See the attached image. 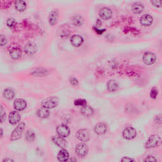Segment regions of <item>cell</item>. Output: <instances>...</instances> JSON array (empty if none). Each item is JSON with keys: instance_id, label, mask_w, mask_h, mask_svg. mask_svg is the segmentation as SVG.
Instances as JSON below:
<instances>
[{"instance_id": "obj_33", "label": "cell", "mask_w": 162, "mask_h": 162, "mask_svg": "<svg viewBox=\"0 0 162 162\" xmlns=\"http://www.w3.org/2000/svg\"><path fill=\"white\" fill-rule=\"evenodd\" d=\"M151 3L157 8H160L162 6L161 0H154V1H151Z\"/></svg>"}, {"instance_id": "obj_39", "label": "cell", "mask_w": 162, "mask_h": 162, "mask_svg": "<svg viewBox=\"0 0 162 162\" xmlns=\"http://www.w3.org/2000/svg\"><path fill=\"white\" fill-rule=\"evenodd\" d=\"M3 162H14V160H13L11 159V158H4V159H3Z\"/></svg>"}, {"instance_id": "obj_1", "label": "cell", "mask_w": 162, "mask_h": 162, "mask_svg": "<svg viewBox=\"0 0 162 162\" xmlns=\"http://www.w3.org/2000/svg\"><path fill=\"white\" fill-rule=\"evenodd\" d=\"M161 143V139L158 134H153L147 140L145 148L147 149H151L159 146Z\"/></svg>"}, {"instance_id": "obj_19", "label": "cell", "mask_w": 162, "mask_h": 162, "mask_svg": "<svg viewBox=\"0 0 162 162\" xmlns=\"http://www.w3.org/2000/svg\"><path fill=\"white\" fill-rule=\"evenodd\" d=\"M106 86H107V89H108V91L115 92L119 88V84L115 80L112 79V80H110L108 81Z\"/></svg>"}, {"instance_id": "obj_34", "label": "cell", "mask_w": 162, "mask_h": 162, "mask_svg": "<svg viewBox=\"0 0 162 162\" xmlns=\"http://www.w3.org/2000/svg\"><path fill=\"white\" fill-rule=\"evenodd\" d=\"M7 39H6V37L4 35L0 36V45H1L2 46H5V45L7 43Z\"/></svg>"}, {"instance_id": "obj_4", "label": "cell", "mask_w": 162, "mask_h": 162, "mask_svg": "<svg viewBox=\"0 0 162 162\" xmlns=\"http://www.w3.org/2000/svg\"><path fill=\"white\" fill-rule=\"evenodd\" d=\"M25 128V124L24 122L21 123L12 132L11 135V141H17L21 138L22 132Z\"/></svg>"}, {"instance_id": "obj_18", "label": "cell", "mask_w": 162, "mask_h": 162, "mask_svg": "<svg viewBox=\"0 0 162 162\" xmlns=\"http://www.w3.org/2000/svg\"><path fill=\"white\" fill-rule=\"evenodd\" d=\"M57 158L60 162H66L69 158V153L66 150L63 149L58 153Z\"/></svg>"}, {"instance_id": "obj_9", "label": "cell", "mask_w": 162, "mask_h": 162, "mask_svg": "<svg viewBox=\"0 0 162 162\" xmlns=\"http://www.w3.org/2000/svg\"><path fill=\"white\" fill-rule=\"evenodd\" d=\"M139 22H140L141 25H142V26L148 27V26H150V25L153 24V18L150 15L145 14L142 15L140 18Z\"/></svg>"}, {"instance_id": "obj_3", "label": "cell", "mask_w": 162, "mask_h": 162, "mask_svg": "<svg viewBox=\"0 0 162 162\" xmlns=\"http://www.w3.org/2000/svg\"><path fill=\"white\" fill-rule=\"evenodd\" d=\"M142 60L147 65H151L157 61V56L151 51H146L142 56Z\"/></svg>"}, {"instance_id": "obj_21", "label": "cell", "mask_w": 162, "mask_h": 162, "mask_svg": "<svg viewBox=\"0 0 162 162\" xmlns=\"http://www.w3.org/2000/svg\"><path fill=\"white\" fill-rule=\"evenodd\" d=\"M10 55L12 59L17 60L20 58L22 56V51L18 48H14L10 51Z\"/></svg>"}, {"instance_id": "obj_40", "label": "cell", "mask_w": 162, "mask_h": 162, "mask_svg": "<svg viewBox=\"0 0 162 162\" xmlns=\"http://www.w3.org/2000/svg\"><path fill=\"white\" fill-rule=\"evenodd\" d=\"M66 162H77V160L74 158H70Z\"/></svg>"}, {"instance_id": "obj_23", "label": "cell", "mask_w": 162, "mask_h": 162, "mask_svg": "<svg viewBox=\"0 0 162 162\" xmlns=\"http://www.w3.org/2000/svg\"><path fill=\"white\" fill-rule=\"evenodd\" d=\"M81 113L84 115V116H92L94 113V110L93 109L88 106V105H85V106H84L81 108Z\"/></svg>"}, {"instance_id": "obj_31", "label": "cell", "mask_w": 162, "mask_h": 162, "mask_svg": "<svg viewBox=\"0 0 162 162\" xmlns=\"http://www.w3.org/2000/svg\"><path fill=\"white\" fill-rule=\"evenodd\" d=\"M158 90L155 88V87H153V89H151V92H150V96L151 98H153V99H156L157 96H158Z\"/></svg>"}, {"instance_id": "obj_6", "label": "cell", "mask_w": 162, "mask_h": 162, "mask_svg": "<svg viewBox=\"0 0 162 162\" xmlns=\"http://www.w3.org/2000/svg\"><path fill=\"white\" fill-rule=\"evenodd\" d=\"M76 137L79 140L82 142H87L89 140L90 135L87 129H82L77 131L76 134Z\"/></svg>"}, {"instance_id": "obj_15", "label": "cell", "mask_w": 162, "mask_h": 162, "mask_svg": "<svg viewBox=\"0 0 162 162\" xmlns=\"http://www.w3.org/2000/svg\"><path fill=\"white\" fill-rule=\"evenodd\" d=\"M84 42L83 37L80 35H74L70 39V43L74 47H79Z\"/></svg>"}, {"instance_id": "obj_26", "label": "cell", "mask_w": 162, "mask_h": 162, "mask_svg": "<svg viewBox=\"0 0 162 162\" xmlns=\"http://www.w3.org/2000/svg\"><path fill=\"white\" fill-rule=\"evenodd\" d=\"M72 22L75 26H81L84 22V19L80 15H75L72 18Z\"/></svg>"}, {"instance_id": "obj_11", "label": "cell", "mask_w": 162, "mask_h": 162, "mask_svg": "<svg viewBox=\"0 0 162 162\" xmlns=\"http://www.w3.org/2000/svg\"><path fill=\"white\" fill-rule=\"evenodd\" d=\"M21 115L17 112H15V111L11 112L9 114L8 120L10 124L12 125L17 124V123H18L21 121Z\"/></svg>"}, {"instance_id": "obj_36", "label": "cell", "mask_w": 162, "mask_h": 162, "mask_svg": "<svg viewBox=\"0 0 162 162\" xmlns=\"http://www.w3.org/2000/svg\"><path fill=\"white\" fill-rule=\"evenodd\" d=\"M70 83L72 84V86H77L79 84V81L78 79H76L75 77H71L70 79Z\"/></svg>"}, {"instance_id": "obj_20", "label": "cell", "mask_w": 162, "mask_h": 162, "mask_svg": "<svg viewBox=\"0 0 162 162\" xmlns=\"http://www.w3.org/2000/svg\"><path fill=\"white\" fill-rule=\"evenodd\" d=\"M58 10H53L50 13L49 16V23L51 25H54L56 24L58 18Z\"/></svg>"}, {"instance_id": "obj_17", "label": "cell", "mask_w": 162, "mask_h": 162, "mask_svg": "<svg viewBox=\"0 0 162 162\" xmlns=\"http://www.w3.org/2000/svg\"><path fill=\"white\" fill-rule=\"evenodd\" d=\"M132 11L135 14H140L144 11L145 6L139 2H135L132 5Z\"/></svg>"}, {"instance_id": "obj_35", "label": "cell", "mask_w": 162, "mask_h": 162, "mask_svg": "<svg viewBox=\"0 0 162 162\" xmlns=\"http://www.w3.org/2000/svg\"><path fill=\"white\" fill-rule=\"evenodd\" d=\"M154 121L158 124H162V114H159L155 116Z\"/></svg>"}, {"instance_id": "obj_30", "label": "cell", "mask_w": 162, "mask_h": 162, "mask_svg": "<svg viewBox=\"0 0 162 162\" xmlns=\"http://www.w3.org/2000/svg\"><path fill=\"white\" fill-rule=\"evenodd\" d=\"M16 24V21L14 18H9L7 21H6V25H8L9 27H14Z\"/></svg>"}, {"instance_id": "obj_13", "label": "cell", "mask_w": 162, "mask_h": 162, "mask_svg": "<svg viewBox=\"0 0 162 162\" xmlns=\"http://www.w3.org/2000/svg\"><path fill=\"white\" fill-rule=\"evenodd\" d=\"M37 45L34 43H29L24 48L25 53L28 55H32L37 51Z\"/></svg>"}, {"instance_id": "obj_28", "label": "cell", "mask_w": 162, "mask_h": 162, "mask_svg": "<svg viewBox=\"0 0 162 162\" xmlns=\"http://www.w3.org/2000/svg\"><path fill=\"white\" fill-rule=\"evenodd\" d=\"M36 138V135L35 133L31 131V130H29L27 131V132H26V135H25V138H26L27 141H33Z\"/></svg>"}, {"instance_id": "obj_25", "label": "cell", "mask_w": 162, "mask_h": 162, "mask_svg": "<svg viewBox=\"0 0 162 162\" xmlns=\"http://www.w3.org/2000/svg\"><path fill=\"white\" fill-rule=\"evenodd\" d=\"M3 96L7 100H12L15 96V93L11 89H6L3 92Z\"/></svg>"}, {"instance_id": "obj_10", "label": "cell", "mask_w": 162, "mask_h": 162, "mask_svg": "<svg viewBox=\"0 0 162 162\" xmlns=\"http://www.w3.org/2000/svg\"><path fill=\"white\" fill-rule=\"evenodd\" d=\"M112 11L108 8H103L99 11V15L103 20H109L112 17Z\"/></svg>"}, {"instance_id": "obj_16", "label": "cell", "mask_w": 162, "mask_h": 162, "mask_svg": "<svg viewBox=\"0 0 162 162\" xmlns=\"http://www.w3.org/2000/svg\"><path fill=\"white\" fill-rule=\"evenodd\" d=\"M52 141L54 142V144L59 146L61 148H65L67 146V142L63 139V138L58 137V136H54L52 138Z\"/></svg>"}, {"instance_id": "obj_2", "label": "cell", "mask_w": 162, "mask_h": 162, "mask_svg": "<svg viewBox=\"0 0 162 162\" xmlns=\"http://www.w3.org/2000/svg\"><path fill=\"white\" fill-rule=\"evenodd\" d=\"M59 103V99L56 97L51 96L44 99L41 102V106L46 109H51L56 107Z\"/></svg>"}, {"instance_id": "obj_24", "label": "cell", "mask_w": 162, "mask_h": 162, "mask_svg": "<svg viewBox=\"0 0 162 162\" xmlns=\"http://www.w3.org/2000/svg\"><path fill=\"white\" fill-rule=\"evenodd\" d=\"M15 8L18 11H24L25 9H26V3L24 1H16L15 2Z\"/></svg>"}, {"instance_id": "obj_8", "label": "cell", "mask_w": 162, "mask_h": 162, "mask_svg": "<svg viewBox=\"0 0 162 162\" xmlns=\"http://www.w3.org/2000/svg\"><path fill=\"white\" fill-rule=\"evenodd\" d=\"M88 150L87 146L84 143H80L75 147V152L80 157H85L88 153Z\"/></svg>"}, {"instance_id": "obj_14", "label": "cell", "mask_w": 162, "mask_h": 162, "mask_svg": "<svg viewBox=\"0 0 162 162\" xmlns=\"http://www.w3.org/2000/svg\"><path fill=\"white\" fill-rule=\"evenodd\" d=\"M94 132L98 135L105 134L107 131V126L104 123H98L94 127Z\"/></svg>"}, {"instance_id": "obj_41", "label": "cell", "mask_w": 162, "mask_h": 162, "mask_svg": "<svg viewBox=\"0 0 162 162\" xmlns=\"http://www.w3.org/2000/svg\"><path fill=\"white\" fill-rule=\"evenodd\" d=\"M3 135V129H1V136H2Z\"/></svg>"}, {"instance_id": "obj_22", "label": "cell", "mask_w": 162, "mask_h": 162, "mask_svg": "<svg viewBox=\"0 0 162 162\" xmlns=\"http://www.w3.org/2000/svg\"><path fill=\"white\" fill-rule=\"evenodd\" d=\"M50 112L48 109L44 108H41L39 109L37 111V115L39 118L41 119H46L48 118L49 116Z\"/></svg>"}, {"instance_id": "obj_32", "label": "cell", "mask_w": 162, "mask_h": 162, "mask_svg": "<svg viewBox=\"0 0 162 162\" xmlns=\"http://www.w3.org/2000/svg\"><path fill=\"white\" fill-rule=\"evenodd\" d=\"M0 115H1V116H0V119H1V122H3L4 120L6 119V113L5 112V110L3 107V106H1V109H0Z\"/></svg>"}, {"instance_id": "obj_38", "label": "cell", "mask_w": 162, "mask_h": 162, "mask_svg": "<svg viewBox=\"0 0 162 162\" xmlns=\"http://www.w3.org/2000/svg\"><path fill=\"white\" fill-rule=\"evenodd\" d=\"M121 162H135V161L129 157H123L121 160Z\"/></svg>"}, {"instance_id": "obj_7", "label": "cell", "mask_w": 162, "mask_h": 162, "mask_svg": "<svg viewBox=\"0 0 162 162\" xmlns=\"http://www.w3.org/2000/svg\"><path fill=\"white\" fill-rule=\"evenodd\" d=\"M56 132L60 137L67 138L69 135L70 131L69 127L67 125L61 124L57 127Z\"/></svg>"}, {"instance_id": "obj_5", "label": "cell", "mask_w": 162, "mask_h": 162, "mask_svg": "<svg viewBox=\"0 0 162 162\" xmlns=\"http://www.w3.org/2000/svg\"><path fill=\"white\" fill-rule=\"evenodd\" d=\"M137 135V132L133 127H129L125 128L122 132V136L126 140H131L134 139Z\"/></svg>"}, {"instance_id": "obj_37", "label": "cell", "mask_w": 162, "mask_h": 162, "mask_svg": "<svg viewBox=\"0 0 162 162\" xmlns=\"http://www.w3.org/2000/svg\"><path fill=\"white\" fill-rule=\"evenodd\" d=\"M144 162H157V160L153 156H148L145 159Z\"/></svg>"}, {"instance_id": "obj_29", "label": "cell", "mask_w": 162, "mask_h": 162, "mask_svg": "<svg viewBox=\"0 0 162 162\" xmlns=\"http://www.w3.org/2000/svg\"><path fill=\"white\" fill-rule=\"evenodd\" d=\"M86 104H87L86 101L84 99H77L74 101V105L76 106H79L82 107L86 105Z\"/></svg>"}, {"instance_id": "obj_12", "label": "cell", "mask_w": 162, "mask_h": 162, "mask_svg": "<svg viewBox=\"0 0 162 162\" xmlns=\"http://www.w3.org/2000/svg\"><path fill=\"white\" fill-rule=\"evenodd\" d=\"M14 106L18 111H22L27 106V103L24 100L17 98L14 103Z\"/></svg>"}, {"instance_id": "obj_27", "label": "cell", "mask_w": 162, "mask_h": 162, "mask_svg": "<svg viewBox=\"0 0 162 162\" xmlns=\"http://www.w3.org/2000/svg\"><path fill=\"white\" fill-rule=\"evenodd\" d=\"M32 74L36 76H44L48 74V71L47 70L43 68H36L35 71H33V72H32Z\"/></svg>"}]
</instances>
